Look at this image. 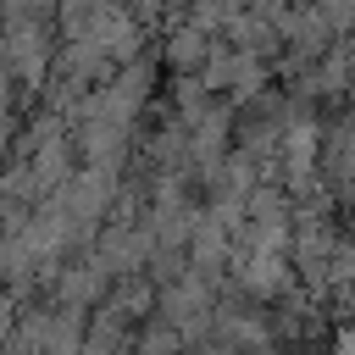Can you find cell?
Wrapping results in <instances>:
<instances>
[{
	"label": "cell",
	"mask_w": 355,
	"mask_h": 355,
	"mask_svg": "<svg viewBox=\"0 0 355 355\" xmlns=\"http://www.w3.org/2000/svg\"><path fill=\"white\" fill-rule=\"evenodd\" d=\"M205 55H211V39H205L200 28L172 22V28L161 33V61H166V72H172V78H194V72L205 67Z\"/></svg>",
	"instance_id": "6da1fadb"
},
{
	"label": "cell",
	"mask_w": 355,
	"mask_h": 355,
	"mask_svg": "<svg viewBox=\"0 0 355 355\" xmlns=\"http://www.w3.org/2000/svg\"><path fill=\"white\" fill-rule=\"evenodd\" d=\"M105 266L89 255V261H78V266H67L61 272V283H55V294H61V311H89V305H100L105 300Z\"/></svg>",
	"instance_id": "7a4b0ae2"
}]
</instances>
